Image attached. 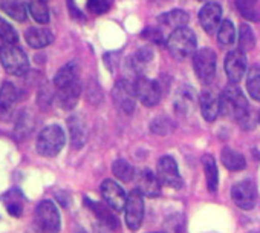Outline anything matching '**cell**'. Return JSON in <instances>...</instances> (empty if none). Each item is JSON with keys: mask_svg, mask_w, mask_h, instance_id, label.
I'll list each match as a JSON object with an SVG mask.
<instances>
[{"mask_svg": "<svg viewBox=\"0 0 260 233\" xmlns=\"http://www.w3.org/2000/svg\"><path fill=\"white\" fill-rule=\"evenodd\" d=\"M220 100V112L228 116V119H233L239 123H243L248 120V100L243 95V92L237 88V86H226L222 92V95L219 97Z\"/></svg>", "mask_w": 260, "mask_h": 233, "instance_id": "cell-1", "label": "cell"}, {"mask_svg": "<svg viewBox=\"0 0 260 233\" xmlns=\"http://www.w3.org/2000/svg\"><path fill=\"white\" fill-rule=\"evenodd\" d=\"M167 46L176 59H187V57L196 54L198 39L191 30L184 26V28L175 30L170 34V37L167 40Z\"/></svg>", "mask_w": 260, "mask_h": 233, "instance_id": "cell-2", "label": "cell"}, {"mask_svg": "<svg viewBox=\"0 0 260 233\" xmlns=\"http://www.w3.org/2000/svg\"><path fill=\"white\" fill-rule=\"evenodd\" d=\"M64 143V131L57 125H51L40 132L37 138V151L43 157H55L61 152Z\"/></svg>", "mask_w": 260, "mask_h": 233, "instance_id": "cell-3", "label": "cell"}, {"mask_svg": "<svg viewBox=\"0 0 260 233\" xmlns=\"http://www.w3.org/2000/svg\"><path fill=\"white\" fill-rule=\"evenodd\" d=\"M0 62L5 71L11 75H25L29 71V60L23 49L17 45H5L0 49Z\"/></svg>", "mask_w": 260, "mask_h": 233, "instance_id": "cell-4", "label": "cell"}, {"mask_svg": "<svg viewBox=\"0 0 260 233\" xmlns=\"http://www.w3.org/2000/svg\"><path fill=\"white\" fill-rule=\"evenodd\" d=\"M36 224L42 233H58L61 219L57 206L52 201H42L36 209Z\"/></svg>", "mask_w": 260, "mask_h": 233, "instance_id": "cell-5", "label": "cell"}, {"mask_svg": "<svg viewBox=\"0 0 260 233\" xmlns=\"http://www.w3.org/2000/svg\"><path fill=\"white\" fill-rule=\"evenodd\" d=\"M194 74L202 83H211L216 75V54L210 48H202L196 51L193 57Z\"/></svg>", "mask_w": 260, "mask_h": 233, "instance_id": "cell-6", "label": "cell"}, {"mask_svg": "<svg viewBox=\"0 0 260 233\" xmlns=\"http://www.w3.org/2000/svg\"><path fill=\"white\" fill-rule=\"evenodd\" d=\"M124 213H125V224L130 230H138L141 227L144 218V199L137 189L127 195Z\"/></svg>", "mask_w": 260, "mask_h": 233, "instance_id": "cell-7", "label": "cell"}, {"mask_svg": "<svg viewBox=\"0 0 260 233\" xmlns=\"http://www.w3.org/2000/svg\"><path fill=\"white\" fill-rule=\"evenodd\" d=\"M112 95H113L115 104L118 106L121 112L127 115L134 113L135 106H137V95H135V89L132 83H128L127 80H118L115 83Z\"/></svg>", "mask_w": 260, "mask_h": 233, "instance_id": "cell-8", "label": "cell"}, {"mask_svg": "<svg viewBox=\"0 0 260 233\" xmlns=\"http://www.w3.org/2000/svg\"><path fill=\"white\" fill-rule=\"evenodd\" d=\"M137 98L147 107H153L161 101V86L155 80L138 77L134 83Z\"/></svg>", "mask_w": 260, "mask_h": 233, "instance_id": "cell-9", "label": "cell"}, {"mask_svg": "<svg viewBox=\"0 0 260 233\" xmlns=\"http://www.w3.org/2000/svg\"><path fill=\"white\" fill-rule=\"evenodd\" d=\"M231 198L234 204L242 210H251L257 201V189L255 184L249 180H243L236 183L231 187Z\"/></svg>", "mask_w": 260, "mask_h": 233, "instance_id": "cell-10", "label": "cell"}, {"mask_svg": "<svg viewBox=\"0 0 260 233\" xmlns=\"http://www.w3.org/2000/svg\"><path fill=\"white\" fill-rule=\"evenodd\" d=\"M158 178L159 181L172 189H181L184 186V181L181 178L178 164L173 157H162L158 161Z\"/></svg>", "mask_w": 260, "mask_h": 233, "instance_id": "cell-11", "label": "cell"}, {"mask_svg": "<svg viewBox=\"0 0 260 233\" xmlns=\"http://www.w3.org/2000/svg\"><path fill=\"white\" fill-rule=\"evenodd\" d=\"M101 195H103V199L106 201V204L110 206L113 210H116V212L124 210L127 195L116 181L104 180L103 184H101Z\"/></svg>", "mask_w": 260, "mask_h": 233, "instance_id": "cell-12", "label": "cell"}, {"mask_svg": "<svg viewBox=\"0 0 260 233\" xmlns=\"http://www.w3.org/2000/svg\"><path fill=\"white\" fill-rule=\"evenodd\" d=\"M246 65V55L243 51L234 49L228 52V55L225 57V72L231 83H237L245 77Z\"/></svg>", "mask_w": 260, "mask_h": 233, "instance_id": "cell-13", "label": "cell"}, {"mask_svg": "<svg viewBox=\"0 0 260 233\" xmlns=\"http://www.w3.org/2000/svg\"><path fill=\"white\" fill-rule=\"evenodd\" d=\"M199 22L201 26L205 30V33L208 34L216 33L222 23V7L214 2L205 4L199 11Z\"/></svg>", "mask_w": 260, "mask_h": 233, "instance_id": "cell-14", "label": "cell"}, {"mask_svg": "<svg viewBox=\"0 0 260 233\" xmlns=\"http://www.w3.org/2000/svg\"><path fill=\"white\" fill-rule=\"evenodd\" d=\"M137 190L143 196L156 198L161 195V181L159 178L150 170H141L137 177Z\"/></svg>", "mask_w": 260, "mask_h": 233, "instance_id": "cell-15", "label": "cell"}, {"mask_svg": "<svg viewBox=\"0 0 260 233\" xmlns=\"http://www.w3.org/2000/svg\"><path fill=\"white\" fill-rule=\"evenodd\" d=\"M201 112L205 122H214L220 113V100L211 91H202L199 95Z\"/></svg>", "mask_w": 260, "mask_h": 233, "instance_id": "cell-16", "label": "cell"}, {"mask_svg": "<svg viewBox=\"0 0 260 233\" xmlns=\"http://www.w3.org/2000/svg\"><path fill=\"white\" fill-rule=\"evenodd\" d=\"M84 204H86V207H89V209L92 210V213H93L103 224H106L107 227L116 228V227L119 225V221H118L116 215L112 212L113 209H112L110 206H107V204H104V202L92 201V199H89V198H84Z\"/></svg>", "mask_w": 260, "mask_h": 233, "instance_id": "cell-17", "label": "cell"}, {"mask_svg": "<svg viewBox=\"0 0 260 233\" xmlns=\"http://www.w3.org/2000/svg\"><path fill=\"white\" fill-rule=\"evenodd\" d=\"M71 144L74 149H81L87 141V128L80 115H72L68 120Z\"/></svg>", "mask_w": 260, "mask_h": 233, "instance_id": "cell-18", "label": "cell"}, {"mask_svg": "<svg viewBox=\"0 0 260 233\" xmlns=\"http://www.w3.org/2000/svg\"><path fill=\"white\" fill-rule=\"evenodd\" d=\"M80 81V77H78V68H77V63H68L64 65L54 77V84L57 88V91L60 89H64V88H69L75 83Z\"/></svg>", "mask_w": 260, "mask_h": 233, "instance_id": "cell-19", "label": "cell"}, {"mask_svg": "<svg viewBox=\"0 0 260 233\" xmlns=\"http://www.w3.org/2000/svg\"><path fill=\"white\" fill-rule=\"evenodd\" d=\"M25 40L31 48L42 49L52 43L54 36L49 30H45V28H29L25 31Z\"/></svg>", "mask_w": 260, "mask_h": 233, "instance_id": "cell-20", "label": "cell"}, {"mask_svg": "<svg viewBox=\"0 0 260 233\" xmlns=\"http://www.w3.org/2000/svg\"><path fill=\"white\" fill-rule=\"evenodd\" d=\"M17 101V89L13 83L5 81L0 88V115L10 113Z\"/></svg>", "mask_w": 260, "mask_h": 233, "instance_id": "cell-21", "label": "cell"}, {"mask_svg": "<svg viewBox=\"0 0 260 233\" xmlns=\"http://www.w3.org/2000/svg\"><path fill=\"white\" fill-rule=\"evenodd\" d=\"M80 94H81V83H75L69 88H64V89H60L57 92V100L60 103V106L63 109H74L78 98H80Z\"/></svg>", "mask_w": 260, "mask_h": 233, "instance_id": "cell-22", "label": "cell"}, {"mask_svg": "<svg viewBox=\"0 0 260 233\" xmlns=\"http://www.w3.org/2000/svg\"><path fill=\"white\" fill-rule=\"evenodd\" d=\"M202 166H204V172L207 178V187L211 193H214L219 186V172H217V166H216L213 155L205 154L202 157Z\"/></svg>", "mask_w": 260, "mask_h": 233, "instance_id": "cell-23", "label": "cell"}, {"mask_svg": "<svg viewBox=\"0 0 260 233\" xmlns=\"http://www.w3.org/2000/svg\"><path fill=\"white\" fill-rule=\"evenodd\" d=\"M196 104V94L191 88H182L178 91L176 95V110L181 115H187L194 109Z\"/></svg>", "mask_w": 260, "mask_h": 233, "instance_id": "cell-24", "label": "cell"}, {"mask_svg": "<svg viewBox=\"0 0 260 233\" xmlns=\"http://www.w3.org/2000/svg\"><path fill=\"white\" fill-rule=\"evenodd\" d=\"M220 160H222V164L231 170V172H240L245 169L246 166V161H245V157L230 148H225L222 149V154H220Z\"/></svg>", "mask_w": 260, "mask_h": 233, "instance_id": "cell-25", "label": "cell"}, {"mask_svg": "<svg viewBox=\"0 0 260 233\" xmlns=\"http://www.w3.org/2000/svg\"><path fill=\"white\" fill-rule=\"evenodd\" d=\"M188 20H190L188 14L182 10H173V11H169V13L159 16V23H162L169 28H173V31L187 26Z\"/></svg>", "mask_w": 260, "mask_h": 233, "instance_id": "cell-26", "label": "cell"}, {"mask_svg": "<svg viewBox=\"0 0 260 233\" xmlns=\"http://www.w3.org/2000/svg\"><path fill=\"white\" fill-rule=\"evenodd\" d=\"M236 8L240 13V16L248 22L260 20V8L257 0H236Z\"/></svg>", "mask_w": 260, "mask_h": 233, "instance_id": "cell-27", "label": "cell"}, {"mask_svg": "<svg viewBox=\"0 0 260 233\" xmlns=\"http://www.w3.org/2000/svg\"><path fill=\"white\" fill-rule=\"evenodd\" d=\"M152 59H153V51L152 49H149V48H140L132 55V59H130L128 65H130V68H132V71L135 74H141L143 69L146 68V65L152 62Z\"/></svg>", "mask_w": 260, "mask_h": 233, "instance_id": "cell-28", "label": "cell"}, {"mask_svg": "<svg viewBox=\"0 0 260 233\" xmlns=\"http://www.w3.org/2000/svg\"><path fill=\"white\" fill-rule=\"evenodd\" d=\"M112 172H113L115 178H118L122 183H130L135 178V167L128 161L121 160V158L112 164Z\"/></svg>", "mask_w": 260, "mask_h": 233, "instance_id": "cell-29", "label": "cell"}, {"mask_svg": "<svg viewBox=\"0 0 260 233\" xmlns=\"http://www.w3.org/2000/svg\"><path fill=\"white\" fill-rule=\"evenodd\" d=\"M2 11L5 14H8L11 19L17 20V22H25L26 20V10L28 7H25L19 0H8V2H4L0 5Z\"/></svg>", "mask_w": 260, "mask_h": 233, "instance_id": "cell-30", "label": "cell"}, {"mask_svg": "<svg viewBox=\"0 0 260 233\" xmlns=\"http://www.w3.org/2000/svg\"><path fill=\"white\" fill-rule=\"evenodd\" d=\"M246 91L255 101H260V68L252 66L246 75Z\"/></svg>", "mask_w": 260, "mask_h": 233, "instance_id": "cell-31", "label": "cell"}, {"mask_svg": "<svg viewBox=\"0 0 260 233\" xmlns=\"http://www.w3.org/2000/svg\"><path fill=\"white\" fill-rule=\"evenodd\" d=\"M28 11L37 23L46 25L49 22V10L45 2H40V0H31L28 4Z\"/></svg>", "mask_w": 260, "mask_h": 233, "instance_id": "cell-32", "label": "cell"}, {"mask_svg": "<svg viewBox=\"0 0 260 233\" xmlns=\"http://www.w3.org/2000/svg\"><path fill=\"white\" fill-rule=\"evenodd\" d=\"M237 36V31L234 28V25L230 20H222L219 30H217V40L222 46H230L234 43Z\"/></svg>", "mask_w": 260, "mask_h": 233, "instance_id": "cell-33", "label": "cell"}, {"mask_svg": "<svg viewBox=\"0 0 260 233\" xmlns=\"http://www.w3.org/2000/svg\"><path fill=\"white\" fill-rule=\"evenodd\" d=\"M255 46V36H254V31L249 25L243 23L240 26V31H239V49L243 51V52H248L251 51L252 48Z\"/></svg>", "mask_w": 260, "mask_h": 233, "instance_id": "cell-34", "label": "cell"}, {"mask_svg": "<svg viewBox=\"0 0 260 233\" xmlns=\"http://www.w3.org/2000/svg\"><path fill=\"white\" fill-rule=\"evenodd\" d=\"M150 129L156 135H167L175 129V123L169 119V116L162 115V116H158V119H155L150 123Z\"/></svg>", "mask_w": 260, "mask_h": 233, "instance_id": "cell-35", "label": "cell"}, {"mask_svg": "<svg viewBox=\"0 0 260 233\" xmlns=\"http://www.w3.org/2000/svg\"><path fill=\"white\" fill-rule=\"evenodd\" d=\"M0 40L4 42V45H17L19 43V36H17L16 30L2 17H0Z\"/></svg>", "mask_w": 260, "mask_h": 233, "instance_id": "cell-36", "label": "cell"}, {"mask_svg": "<svg viewBox=\"0 0 260 233\" xmlns=\"http://www.w3.org/2000/svg\"><path fill=\"white\" fill-rule=\"evenodd\" d=\"M7 196H8V201H7V210H8L13 216L19 218V216L22 215V212H23V204H22V199L19 198V192L14 189V190H13V192H10Z\"/></svg>", "mask_w": 260, "mask_h": 233, "instance_id": "cell-37", "label": "cell"}, {"mask_svg": "<svg viewBox=\"0 0 260 233\" xmlns=\"http://www.w3.org/2000/svg\"><path fill=\"white\" fill-rule=\"evenodd\" d=\"M112 0H87V8L93 14H104L110 8Z\"/></svg>", "mask_w": 260, "mask_h": 233, "instance_id": "cell-38", "label": "cell"}, {"mask_svg": "<svg viewBox=\"0 0 260 233\" xmlns=\"http://www.w3.org/2000/svg\"><path fill=\"white\" fill-rule=\"evenodd\" d=\"M143 39L152 42V43H156V45H161L162 43V33L159 30H155V28H147L143 31L141 34Z\"/></svg>", "mask_w": 260, "mask_h": 233, "instance_id": "cell-39", "label": "cell"}, {"mask_svg": "<svg viewBox=\"0 0 260 233\" xmlns=\"http://www.w3.org/2000/svg\"><path fill=\"white\" fill-rule=\"evenodd\" d=\"M4 46H5V45H4V42H2V40H0V49H2Z\"/></svg>", "mask_w": 260, "mask_h": 233, "instance_id": "cell-40", "label": "cell"}, {"mask_svg": "<svg viewBox=\"0 0 260 233\" xmlns=\"http://www.w3.org/2000/svg\"><path fill=\"white\" fill-rule=\"evenodd\" d=\"M77 233H86V231H84V230H81V228H78V230H77Z\"/></svg>", "mask_w": 260, "mask_h": 233, "instance_id": "cell-41", "label": "cell"}, {"mask_svg": "<svg viewBox=\"0 0 260 233\" xmlns=\"http://www.w3.org/2000/svg\"><path fill=\"white\" fill-rule=\"evenodd\" d=\"M249 233H260V230H252V231H249Z\"/></svg>", "mask_w": 260, "mask_h": 233, "instance_id": "cell-42", "label": "cell"}, {"mask_svg": "<svg viewBox=\"0 0 260 233\" xmlns=\"http://www.w3.org/2000/svg\"><path fill=\"white\" fill-rule=\"evenodd\" d=\"M40 2H45L46 4V2H49V0H40Z\"/></svg>", "mask_w": 260, "mask_h": 233, "instance_id": "cell-43", "label": "cell"}, {"mask_svg": "<svg viewBox=\"0 0 260 233\" xmlns=\"http://www.w3.org/2000/svg\"><path fill=\"white\" fill-rule=\"evenodd\" d=\"M258 123H260V115H258Z\"/></svg>", "mask_w": 260, "mask_h": 233, "instance_id": "cell-44", "label": "cell"}, {"mask_svg": "<svg viewBox=\"0 0 260 233\" xmlns=\"http://www.w3.org/2000/svg\"><path fill=\"white\" fill-rule=\"evenodd\" d=\"M158 233H159V231H158Z\"/></svg>", "mask_w": 260, "mask_h": 233, "instance_id": "cell-45", "label": "cell"}]
</instances>
